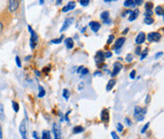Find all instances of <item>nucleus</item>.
Here are the masks:
<instances>
[{
	"label": "nucleus",
	"mask_w": 164,
	"mask_h": 139,
	"mask_svg": "<svg viewBox=\"0 0 164 139\" xmlns=\"http://www.w3.org/2000/svg\"><path fill=\"white\" fill-rule=\"evenodd\" d=\"M28 30L31 34V39H29V46H31V50H34L35 47L37 45V42H38V35L36 34V32L33 31L31 26H28Z\"/></svg>",
	"instance_id": "nucleus-1"
},
{
	"label": "nucleus",
	"mask_w": 164,
	"mask_h": 139,
	"mask_svg": "<svg viewBox=\"0 0 164 139\" xmlns=\"http://www.w3.org/2000/svg\"><path fill=\"white\" fill-rule=\"evenodd\" d=\"M147 111V109L146 108H141L139 106H136L135 107V111H134V114H135V117L137 118L138 121H142L144 118V115Z\"/></svg>",
	"instance_id": "nucleus-2"
},
{
	"label": "nucleus",
	"mask_w": 164,
	"mask_h": 139,
	"mask_svg": "<svg viewBox=\"0 0 164 139\" xmlns=\"http://www.w3.org/2000/svg\"><path fill=\"white\" fill-rule=\"evenodd\" d=\"M20 0H8V9L9 11L13 13L16 11L19 8Z\"/></svg>",
	"instance_id": "nucleus-3"
},
{
	"label": "nucleus",
	"mask_w": 164,
	"mask_h": 139,
	"mask_svg": "<svg viewBox=\"0 0 164 139\" xmlns=\"http://www.w3.org/2000/svg\"><path fill=\"white\" fill-rule=\"evenodd\" d=\"M52 132L53 135H54V139H63L62 138V131L61 127L59 123H54L52 127Z\"/></svg>",
	"instance_id": "nucleus-4"
},
{
	"label": "nucleus",
	"mask_w": 164,
	"mask_h": 139,
	"mask_svg": "<svg viewBox=\"0 0 164 139\" xmlns=\"http://www.w3.org/2000/svg\"><path fill=\"white\" fill-rule=\"evenodd\" d=\"M19 132H20L22 139H28V132H27V126H26V121L25 120H23L20 124Z\"/></svg>",
	"instance_id": "nucleus-5"
},
{
	"label": "nucleus",
	"mask_w": 164,
	"mask_h": 139,
	"mask_svg": "<svg viewBox=\"0 0 164 139\" xmlns=\"http://www.w3.org/2000/svg\"><path fill=\"white\" fill-rule=\"evenodd\" d=\"M161 34L159 32H150L148 35H147V39L149 42H157L161 39Z\"/></svg>",
	"instance_id": "nucleus-6"
},
{
	"label": "nucleus",
	"mask_w": 164,
	"mask_h": 139,
	"mask_svg": "<svg viewBox=\"0 0 164 139\" xmlns=\"http://www.w3.org/2000/svg\"><path fill=\"white\" fill-rule=\"evenodd\" d=\"M121 69H123V65H121L120 62H116V63L114 64V68H113L112 73H111V76H112V77H114V76L117 75L118 73L121 72Z\"/></svg>",
	"instance_id": "nucleus-7"
},
{
	"label": "nucleus",
	"mask_w": 164,
	"mask_h": 139,
	"mask_svg": "<svg viewBox=\"0 0 164 139\" xmlns=\"http://www.w3.org/2000/svg\"><path fill=\"white\" fill-rule=\"evenodd\" d=\"M104 54H103V51H99V52H97V54L96 55H95V62L97 63V65H99V64H102L103 62L104 61Z\"/></svg>",
	"instance_id": "nucleus-8"
},
{
	"label": "nucleus",
	"mask_w": 164,
	"mask_h": 139,
	"mask_svg": "<svg viewBox=\"0 0 164 139\" xmlns=\"http://www.w3.org/2000/svg\"><path fill=\"white\" fill-rule=\"evenodd\" d=\"M124 42H125V38H124V37L118 38V39L116 40L114 47H113V50H115V51H118V50H120L121 47H123V45L124 44Z\"/></svg>",
	"instance_id": "nucleus-9"
},
{
	"label": "nucleus",
	"mask_w": 164,
	"mask_h": 139,
	"mask_svg": "<svg viewBox=\"0 0 164 139\" xmlns=\"http://www.w3.org/2000/svg\"><path fill=\"white\" fill-rule=\"evenodd\" d=\"M73 21H74V19L72 18V17L65 19V22H64V24H63V26H62L61 30H60V32H65V30H67L68 27H69V26L73 23Z\"/></svg>",
	"instance_id": "nucleus-10"
},
{
	"label": "nucleus",
	"mask_w": 164,
	"mask_h": 139,
	"mask_svg": "<svg viewBox=\"0 0 164 139\" xmlns=\"http://www.w3.org/2000/svg\"><path fill=\"white\" fill-rule=\"evenodd\" d=\"M101 120L104 123H106L109 121V111L107 109H103L102 112H101Z\"/></svg>",
	"instance_id": "nucleus-11"
},
{
	"label": "nucleus",
	"mask_w": 164,
	"mask_h": 139,
	"mask_svg": "<svg viewBox=\"0 0 164 139\" xmlns=\"http://www.w3.org/2000/svg\"><path fill=\"white\" fill-rule=\"evenodd\" d=\"M75 6H76V3L74 1H69L67 3V6H65L64 8L62 9V11L63 13H67V11H72L73 9H75Z\"/></svg>",
	"instance_id": "nucleus-12"
},
{
	"label": "nucleus",
	"mask_w": 164,
	"mask_h": 139,
	"mask_svg": "<svg viewBox=\"0 0 164 139\" xmlns=\"http://www.w3.org/2000/svg\"><path fill=\"white\" fill-rule=\"evenodd\" d=\"M145 38H146V35L143 32H141L139 34H138V36L136 37V43L138 44V45H141L145 41Z\"/></svg>",
	"instance_id": "nucleus-13"
},
{
	"label": "nucleus",
	"mask_w": 164,
	"mask_h": 139,
	"mask_svg": "<svg viewBox=\"0 0 164 139\" xmlns=\"http://www.w3.org/2000/svg\"><path fill=\"white\" fill-rule=\"evenodd\" d=\"M89 27L91 28V30L93 32H97L100 30V28H101V24H100L99 22H97V21H92V22L89 23Z\"/></svg>",
	"instance_id": "nucleus-14"
},
{
	"label": "nucleus",
	"mask_w": 164,
	"mask_h": 139,
	"mask_svg": "<svg viewBox=\"0 0 164 139\" xmlns=\"http://www.w3.org/2000/svg\"><path fill=\"white\" fill-rule=\"evenodd\" d=\"M139 13V11L138 10V9H136V10L132 11L130 13L129 17H128V20H129V21H134V20H135L137 17H138Z\"/></svg>",
	"instance_id": "nucleus-15"
},
{
	"label": "nucleus",
	"mask_w": 164,
	"mask_h": 139,
	"mask_svg": "<svg viewBox=\"0 0 164 139\" xmlns=\"http://www.w3.org/2000/svg\"><path fill=\"white\" fill-rule=\"evenodd\" d=\"M116 85V80L115 79H110V80L108 81V83H107L106 85V91H110L112 90L113 88H114V86Z\"/></svg>",
	"instance_id": "nucleus-16"
},
{
	"label": "nucleus",
	"mask_w": 164,
	"mask_h": 139,
	"mask_svg": "<svg viewBox=\"0 0 164 139\" xmlns=\"http://www.w3.org/2000/svg\"><path fill=\"white\" fill-rule=\"evenodd\" d=\"M65 46H67V49H72L73 47H74L73 39H72V38H70V37L67 38V39H65Z\"/></svg>",
	"instance_id": "nucleus-17"
},
{
	"label": "nucleus",
	"mask_w": 164,
	"mask_h": 139,
	"mask_svg": "<svg viewBox=\"0 0 164 139\" xmlns=\"http://www.w3.org/2000/svg\"><path fill=\"white\" fill-rule=\"evenodd\" d=\"M123 5H124V7H126V8H134L136 6L135 2H134L133 0H125Z\"/></svg>",
	"instance_id": "nucleus-18"
},
{
	"label": "nucleus",
	"mask_w": 164,
	"mask_h": 139,
	"mask_svg": "<svg viewBox=\"0 0 164 139\" xmlns=\"http://www.w3.org/2000/svg\"><path fill=\"white\" fill-rule=\"evenodd\" d=\"M155 11H156V13L159 16H163V14H164L163 6H157V7L155 9Z\"/></svg>",
	"instance_id": "nucleus-19"
},
{
	"label": "nucleus",
	"mask_w": 164,
	"mask_h": 139,
	"mask_svg": "<svg viewBox=\"0 0 164 139\" xmlns=\"http://www.w3.org/2000/svg\"><path fill=\"white\" fill-rule=\"evenodd\" d=\"M85 131V129H83V127L82 126H76L73 128V134H81Z\"/></svg>",
	"instance_id": "nucleus-20"
},
{
	"label": "nucleus",
	"mask_w": 164,
	"mask_h": 139,
	"mask_svg": "<svg viewBox=\"0 0 164 139\" xmlns=\"http://www.w3.org/2000/svg\"><path fill=\"white\" fill-rule=\"evenodd\" d=\"M0 120L1 121L5 120V110L3 104H0Z\"/></svg>",
	"instance_id": "nucleus-21"
},
{
	"label": "nucleus",
	"mask_w": 164,
	"mask_h": 139,
	"mask_svg": "<svg viewBox=\"0 0 164 139\" xmlns=\"http://www.w3.org/2000/svg\"><path fill=\"white\" fill-rule=\"evenodd\" d=\"M63 97L65 99V100H68L70 97V91L67 90V89H64L63 90Z\"/></svg>",
	"instance_id": "nucleus-22"
},
{
	"label": "nucleus",
	"mask_w": 164,
	"mask_h": 139,
	"mask_svg": "<svg viewBox=\"0 0 164 139\" xmlns=\"http://www.w3.org/2000/svg\"><path fill=\"white\" fill-rule=\"evenodd\" d=\"M38 90H39V93H38V97H39V98L44 97L45 94H46V91H45V89L42 87V86H39V87H38Z\"/></svg>",
	"instance_id": "nucleus-23"
},
{
	"label": "nucleus",
	"mask_w": 164,
	"mask_h": 139,
	"mask_svg": "<svg viewBox=\"0 0 164 139\" xmlns=\"http://www.w3.org/2000/svg\"><path fill=\"white\" fill-rule=\"evenodd\" d=\"M42 139H51V136H50V134L49 131L42 132Z\"/></svg>",
	"instance_id": "nucleus-24"
},
{
	"label": "nucleus",
	"mask_w": 164,
	"mask_h": 139,
	"mask_svg": "<svg viewBox=\"0 0 164 139\" xmlns=\"http://www.w3.org/2000/svg\"><path fill=\"white\" fill-rule=\"evenodd\" d=\"M154 4L153 2H146L145 3V10L146 11H153Z\"/></svg>",
	"instance_id": "nucleus-25"
},
{
	"label": "nucleus",
	"mask_w": 164,
	"mask_h": 139,
	"mask_svg": "<svg viewBox=\"0 0 164 139\" xmlns=\"http://www.w3.org/2000/svg\"><path fill=\"white\" fill-rule=\"evenodd\" d=\"M144 22H145V24H147V25H152V24H153V23H154V19H153V17L145 16Z\"/></svg>",
	"instance_id": "nucleus-26"
},
{
	"label": "nucleus",
	"mask_w": 164,
	"mask_h": 139,
	"mask_svg": "<svg viewBox=\"0 0 164 139\" xmlns=\"http://www.w3.org/2000/svg\"><path fill=\"white\" fill-rule=\"evenodd\" d=\"M101 18L103 20H105L107 18H109V11H104L101 13Z\"/></svg>",
	"instance_id": "nucleus-27"
},
{
	"label": "nucleus",
	"mask_w": 164,
	"mask_h": 139,
	"mask_svg": "<svg viewBox=\"0 0 164 139\" xmlns=\"http://www.w3.org/2000/svg\"><path fill=\"white\" fill-rule=\"evenodd\" d=\"M11 105H13V109L14 111H15V112L19 111V104H18V103L15 102V101H13V102H11Z\"/></svg>",
	"instance_id": "nucleus-28"
},
{
	"label": "nucleus",
	"mask_w": 164,
	"mask_h": 139,
	"mask_svg": "<svg viewBox=\"0 0 164 139\" xmlns=\"http://www.w3.org/2000/svg\"><path fill=\"white\" fill-rule=\"evenodd\" d=\"M63 38H64V35H62V36L60 38H56V39H52L51 40V43L53 44H60L62 42Z\"/></svg>",
	"instance_id": "nucleus-29"
},
{
	"label": "nucleus",
	"mask_w": 164,
	"mask_h": 139,
	"mask_svg": "<svg viewBox=\"0 0 164 139\" xmlns=\"http://www.w3.org/2000/svg\"><path fill=\"white\" fill-rule=\"evenodd\" d=\"M89 2H90V0H80V4H81L83 7H86V6H88Z\"/></svg>",
	"instance_id": "nucleus-30"
},
{
	"label": "nucleus",
	"mask_w": 164,
	"mask_h": 139,
	"mask_svg": "<svg viewBox=\"0 0 164 139\" xmlns=\"http://www.w3.org/2000/svg\"><path fill=\"white\" fill-rule=\"evenodd\" d=\"M149 126H150V122H148V123H146V125H144V127L143 128L141 129V134H144V132L147 131V129L149 128Z\"/></svg>",
	"instance_id": "nucleus-31"
},
{
	"label": "nucleus",
	"mask_w": 164,
	"mask_h": 139,
	"mask_svg": "<svg viewBox=\"0 0 164 139\" xmlns=\"http://www.w3.org/2000/svg\"><path fill=\"white\" fill-rule=\"evenodd\" d=\"M116 126H117V131H118L119 132H123V126L121 125V123H117V125H116Z\"/></svg>",
	"instance_id": "nucleus-32"
},
{
	"label": "nucleus",
	"mask_w": 164,
	"mask_h": 139,
	"mask_svg": "<svg viewBox=\"0 0 164 139\" xmlns=\"http://www.w3.org/2000/svg\"><path fill=\"white\" fill-rule=\"evenodd\" d=\"M15 62H16V65L18 68H21L22 67V64H21V60L19 58V56H15Z\"/></svg>",
	"instance_id": "nucleus-33"
},
{
	"label": "nucleus",
	"mask_w": 164,
	"mask_h": 139,
	"mask_svg": "<svg viewBox=\"0 0 164 139\" xmlns=\"http://www.w3.org/2000/svg\"><path fill=\"white\" fill-rule=\"evenodd\" d=\"M125 60H126L127 62H132L133 60V55L131 54H128L126 55V58H125Z\"/></svg>",
	"instance_id": "nucleus-34"
},
{
	"label": "nucleus",
	"mask_w": 164,
	"mask_h": 139,
	"mask_svg": "<svg viewBox=\"0 0 164 139\" xmlns=\"http://www.w3.org/2000/svg\"><path fill=\"white\" fill-rule=\"evenodd\" d=\"M113 40H114V35L110 34L109 37H108V40H107V44H108V45H109V44H111Z\"/></svg>",
	"instance_id": "nucleus-35"
},
{
	"label": "nucleus",
	"mask_w": 164,
	"mask_h": 139,
	"mask_svg": "<svg viewBox=\"0 0 164 139\" xmlns=\"http://www.w3.org/2000/svg\"><path fill=\"white\" fill-rule=\"evenodd\" d=\"M144 16H150V17H152V16H153V11H146L145 13H144Z\"/></svg>",
	"instance_id": "nucleus-36"
},
{
	"label": "nucleus",
	"mask_w": 164,
	"mask_h": 139,
	"mask_svg": "<svg viewBox=\"0 0 164 139\" xmlns=\"http://www.w3.org/2000/svg\"><path fill=\"white\" fill-rule=\"evenodd\" d=\"M129 77H130L131 79H135V77H136V71H135V70H133L132 72L130 73Z\"/></svg>",
	"instance_id": "nucleus-37"
},
{
	"label": "nucleus",
	"mask_w": 164,
	"mask_h": 139,
	"mask_svg": "<svg viewBox=\"0 0 164 139\" xmlns=\"http://www.w3.org/2000/svg\"><path fill=\"white\" fill-rule=\"evenodd\" d=\"M134 2H135V4L136 5H138V6H141L143 4V1L144 0H133Z\"/></svg>",
	"instance_id": "nucleus-38"
},
{
	"label": "nucleus",
	"mask_w": 164,
	"mask_h": 139,
	"mask_svg": "<svg viewBox=\"0 0 164 139\" xmlns=\"http://www.w3.org/2000/svg\"><path fill=\"white\" fill-rule=\"evenodd\" d=\"M147 52H148V50H145V51L143 52H142V55L141 56V60H143V59L146 57V56H147Z\"/></svg>",
	"instance_id": "nucleus-39"
},
{
	"label": "nucleus",
	"mask_w": 164,
	"mask_h": 139,
	"mask_svg": "<svg viewBox=\"0 0 164 139\" xmlns=\"http://www.w3.org/2000/svg\"><path fill=\"white\" fill-rule=\"evenodd\" d=\"M88 73H89V71H88L87 69H85V68H83V71L81 72V75H82V76H83V75H87Z\"/></svg>",
	"instance_id": "nucleus-40"
},
{
	"label": "nucleus",
	"mask_w": 164,
	"mask_h": 139,
	"mask_svg": "<svg viewBox=\"0 0 164 139\" xmlns=\"http://www.w3.org/2000/svg\"><path fill=\"white\" fill-rule=\"evenodd\" d=\"M141 48L139 46H138L135 50V54L139 55V54H141Z\"/></svg>",
	"instance_id": "nucleus-41"
},
{
	"label": "nucleus",
	"mask_w": 164,
	"mask_h": 139,
	"mask_svg": "<svg viewBox=\"0 0 164 139\" xmlns=\"http://www.w3.org/2000/svg\"><path fill=\"white\" fill-rule=\"evenodd\" d=\"M112 56V52H106L104 54V58H110Z\"/></svg>",
	"instance_id": "nucleus-42"
},
{
	"label": "nucleus",
	"mask_w": 164,
	"mask_h": 139,
	"mask_svg": "<svg viewBox=\"0 0 164 139\" xmlns=\"http://www.w3.org/2000/svg\"><path fill=\"white\" fill-rule=\"evenodd\" d=\"M3 31H4V24H3V22L0 21V36H1Z\"/></svg>",
	"instance_id": "nucleus-43"
},
{
	"label": "nucleus",
	"mask_w": 164,
	"mask_h": 139,
	"mask_svg": "<svg viewBox=\"0 0 164 139\" xmlns=\"http://www.w3.org/2000/svg\"><path fill=\"white\" fill-rule=\"evenodd\" d=\"M111 136H112L113 139H120V137L118 136V134H116L115 132H111Z\"/></svg>",
	"instance_id": "nucleus-44"
},
{
	"label": "nucleus",
	"mask_w": 164,
	"mask_h": 139,
	"mask_svg": "<svg viewBox=\"0 0 164 139\" xmlns=\"http://www.w3.org/2000/svg\"><path fill=\"white\" fill-rule=\"evenodd\" d=\"M150 100H151V96L149 95V94H147V95H146V99H145L146 104H149V103H150Z\"/></svg>",
	"instance_id": "nucleus-45"
},
{
	"label": "nucleus",
	"mask_w": 164,
	"mask_h": 139,
	"mask_svg": "<svg viewBox=\"0 0 164 139\" xmlns=\"http://www.w3.org/2000/svg\"><path fill=\"white\" fill-rule=\"evenodd\" d=\"M103 23H104V24H106V25H108V24H110V23H111V19L107 18V19H105V20H103Z\"/></svg>",
	"instance_id": "nucleus-46"
},
{
	"label": "nucleus",
	"mask_w": 164,
	"mask_h": 139,
	"mask_svg": "<svg viewBox=\"0 0 164 139\" xmlns=\"http://www.w3.org/2000/svg\"><path fill=\"white\" fill-rule=\"evenodd\" d=\"M83 68H85L83 66H80V67L78 68V69H77V73H81V72L83 71Z\"/></svg>",
	"instance_id": "nucleus-47"
},
{
	"label": "nucleus",
	"mask_w": 164,
	"mask_h": 139,
	"mask_svg": "<svg viewBox=\"0 0 164 139\" xmlns=\"http://www.w3.org/2000/svg\"><path fill=\"white\" fill-rule=\"evenodd\" d=\"M32 135H33V138H34V139H40L39 136H38V135H37V132H32Z\"/></svg>",
	"instance_id": "nucleus-48"
},
{
	"label": "nucleus",
	"mask_w": 164,
	"mask_h": 139,
	"mask_svg": "<svg viewBox=\"0 0 164 139\" xmlns=\"http://www.w3.org/2000/svg\"><path fill=\"white\" fill-rule=\"evenodd\" d=\"M125 122L127 123V125H128V126H131V125H132V122H131V120H129V119H128V118H125Z\"/></svg>",
	"instance_id": "nucleus-49"
},
{
	"label": "nucleus",
	"mask_w": 164,
	"mask_h": 139,
	"mask_svg": "<svg viewBox=\"0 0 164 139\" xmlns=\"http://www.w3.org/2000/svg\"><path fill=\"white\" fill-rule=\"evenodd\" d=\"M0 139H3V132H2V127L0 125Z\"/></svg>",
	"instance_id": "nucleus-50"
},
{
	"label": "nucleus",
	"mask_w": 164,
	"mask_h": 139,
	"mask_svg": "<svg viewBox=\"0 0 164 139\" xmlns=\"http://www.w3.org/2000/svg\"><path fill=\"white\" fill-rule=\"evenodd\" d=\"M94 75L95 76H101V75H102V73H101V72H95Z\"/></svg>",
	"instance_id": "nucleus-51"
},
{
	"label": "nucleus",
	"mask_w": 164,
	"mask_h": 139,
	"mask_svg": "<svg viewBox=\"0 0 164 139\" xmlns=\"http://www.w3.org/2000/svg\"><path fill=\"white\" fill-rule=\"evenodd\" d=\"M43 72H44V73H49V67H47V68H44Z\"/></svg>",
	"instance_id": "nucleus-52"
},
{
	"label": "nucleus",
	"mask_w": 164,
	"mask_h": 139,
	"mask_svg": "<svg viewBox=\"0 0 164 139\" xmlns=\"http://www.w3.org/2000/svg\"><path fill=\"white\" fill-rule=\"evenodd\" d=\"M162 54H163V52H157V55H156V58H159V56H161Z\"/></svg>",
	"instance_id": "nucleus-53"
},
{
	"label": "nucleus",
	"mask_w": 164,
	"mask_h": 139,
	"mask_svg": "<svg viewBox=\"0 0 164 139\" xmlns=\"http://www.w3.org/2000/svg\"><path fill=\"white\" fill-rule=\"evenodd\" d=\"M128 31H129V29H128V28H126V29H125L124 31L123 32V34H126L127 32H128Z\"/></svg>",
	"instance_id": "nucleus-54"
},
{
	"label": "nucleus",
	"mask_w": 164,
	"mask_h": 139,
	"mask_svg": "<svg viewBox=\"0 0 164 139\" xmlns=\"http://www.w3.org/2000/svg\"><path fill=\"white\" fill-rule=\"evenodd\" d=\"M35 75H36L37 76H40V75H41V73H40L39 72H38V71H35Z\"/></svg>",
	"instance_id": "nucleus-55"
},
{
	"label": "nucleus",
	"mask_w": 164,
	"mask_h": 139,
	"mask_svg": "<svg viewBox=\"0 0 164 139\" xmlns=\"http://www.w3.org/2000/svg\"><path fill=\"white\" fill-rule=\"evenodd\" d=\"M62 1H63V0H57V2H56V4H57V5L61 4V3H62Z\"/></svg>",
	"instance_id": "nucleus-56"
},
{
	"label": "nucleus",
	"mask_w": 164,
	"mask_h": 139,
	"mask_svg": "<svg viewBox=\"0 0 164 139\" xmlns=\"http://www.w3.org/2000/svg\"><path fill=\"white\" fill-rule=\"evenodd\" d=\"M83 83H81V84H80V86H79V90H81V89L83 88Z\"/></svg>",
	"instance_id": "nucleus-57"
},
{
	"label": "nucleus",
	"mask_w": 164,
	"mask_h": 139,
	"mask_svg": "<svg viewBox=\"0 0 164 139\" xmlns=\"http://www.w3.org/2000/svg\"><path fill=\"white\" fill-rule=\"evenodd\" d=\"M45 2V0H40V5H43Z\"/></svg>",
	"instance_id": "nucleus-58"
},
{
	"label": "nucleus",
	"mask_w": 164,
	"mask_h": 139,
	"mask_svg": "<svg viewBox=\"0 0 164 139\" xmlns=\"http://www.w3.org/2000/svg\"><path fill=\"white\" fill-rule=\"evenodd\" d=\"M112 1H116V0H105V2H112Z\"/></svg>",
	"instance_id": "nucleus-59"
}]
</instances>
